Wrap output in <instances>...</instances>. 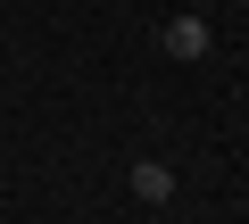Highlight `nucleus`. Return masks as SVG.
<instances>
[{
	"instance_id": "obj_2",
	"label": "nucleus",
	"mask_w": 249,
	"mask_h": 224,
	"mask_svg": "<svg viewBox=\"0 0 249 224\" xmlns=\"http://www.w3.org/2000/svg\"><path fill=\"white\" fill-rule=\"evenodd\" d=\"M208 42H216V34H208L199 17H175V25H166V50H175V58H208Z\"/></svg>"
},
{
	"instance_id": "obj_1",
	"label": "nucleus",
	"mask_w": 249,
	"mask_h": 224,
	"mask_svg": "<svg viewBox=\"0 0 249 224\" xmlns=\"http://www.w3.org/2000/svg\"><path fill=\"white\" fill-rule=\"evenodd\" d=\"M133 199H150V207L175 199V166H166V158H142V166H133Z\"/></svg>"
}]
</instances>
